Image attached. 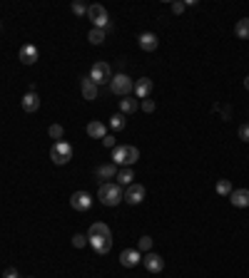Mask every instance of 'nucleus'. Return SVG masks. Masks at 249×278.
Here are the masks:
<instances>
[{
  "instance_id": "obj_34",
  "label": "nucleus",
  "mask_w": 249,
  "mask_h": 278,
  "mask_svg": "<svg viewBox=\"0 0 249 278\" xmlns=\"http://www.w3.org/2000/svg\"><path fill=\"white\" fill-rule=\"evenodd\" d=\"M102 147H107V149H115V137H112V134H107V137L102 139Z\"/></svg>"
},
{
  "instance_id": "obj_26",
  "label": "nucleus",
  "mask_w": 249,
  "mask_h": 278,
  "mask_svg": "<svg viewBox=\"0 0 249 278\" xmlns=\"http://www.w3.org/2000/svg\"><path fill=\"white\" fill-rule=\"evenodd\" d=\"M48 134H50V139H55V142H63V137H65V129H63L60 124H50Z\"/></svg>"
},
{
  "instance_id": "obj_4",
  "label": "nucleus",
  "mask_w": 249,
  "mask_h": 278,
  "mask_svg": "<svg viewBox=\"0 0 249 278\" xmlns=\"http://www.w3.org/2000/svg\"><path fill=\"white\" fill-rule=\"evenodd\" d=\"M110 90H112V95L130 97V95L135 92V82H132L125 72H120V75H112V80H110Z\"/></svg>"
},
{
  "instance_id": "obj_12",
  "label": "nucleus",
  "mask_w": 249,
  "mask_h": 278,
  "mask_svg": "<svg viewBox=\"0 0 249 278\" xmlns=\"http://www.w3.org/2000/svg\"><path fill=\"white\" fill-rule=\"evenodd\" d=\"M142 261H145V268H147L150 273H160V271L165 268V258H162V256H157V253H152V251H150V253H145V258H142Z\"/></svg>"
},
{
  "instance_id": "obj_20",
  "label": "nucleus",
  "mask_w": 249,
  "mask_h": 278,
  "mask_svg": "<svg viewBox=\"0 0 249 278\" xmlns=\"http://www.w3.org/2000/svg\"><path fill=\"white\" fill-rule=\"evenodd\" d=\"M140 110V102L137 100H132V97H122L120 100V112L122 114H132V112H137Z\"/></svg>"
},
{
  "instance_id": "obj_3",
  "label": "nucleus",
  "mask_w": 249,
  "mask_h": 278,
  "mask_svg": "<svg viewBox=\"0 0 249 278\" xmlns=\"http://www.w3.org/2000/svg\"><path fill=\"white\" fill-rule=\"evenodd\" d=\"M137 159H140V149L137 147H115L112 149V164L132 167Z\"/></svg>"
},
{
  "instance_id": "obj_31",
  "label": "nucleus",
  "mask_w": 249,
  "mask_h": 278,
  "mask_svg": "<svg viewBox=\"0 0 249 278\" xmlns=\"http://www.w3.org/2000/svg\"><path fill=\"white\" fill-rule=\"evenodd\" d=\"M184 8H187V3H182V0H177V3H172V13H174V15L184 13Z\"/></svg>"
},
{
  "instance_id": "obj_29",
  "label": "nucleus",
  "mask_w": 249,
  "mask_h": 278,
  "mask_svg": "<svg viewBox=\"0 0 249 278\" xmlns=\"http://www.w3.org/2000/svg\"><path fill=\"white\" fill-rule=\"evenodd\" d=\"M73 13L75 15H87V5L80 3V0H75V3H73Z\"/></svg>"
},
{
  "instance_id": "obj_2",
  "label": "nucleus",
  "mask_w": 249,
  "mask_h": 278,
  "mask_svg": "<svg viewBox=\"0 0 249 278\" xmlns=\"http://www.w3.org/2000/svg\"><path fill=\"white\" fill-rule=\"evenodd\" d=\"M97 199L105 204V206H117V204H122L125 201V189L115 181H102L100 184V189H97Z\"/></svg>"
},
{
  "instance_id": "obj_14",
  "label": "nucleus",
  "mask_w": 249,
  "mask_h": 278,
  "mask_svg": "<svg viewBox=\"0 0 249 278\" xmlns=\"http://www.w3.org/2000/svg\"><path fill=\"white\" fill-rule=\"evenodd\" d=\"M80 92H83V97H85L87 102L97 100V85H95L90 77H83V80H80Z\"/></svg>"
},
{
  "instance_id": "obj_21",
  "label": "nucleus",
  "mask_w": 249,
  "mask_h": 278,
  "mask_svg": "<svg viewBox=\"0 0 249 278\" xmlns=\"http://www.w3.org/2000/svg\"><path fill=\"white\" fill-rule=\"evenodd\" d=\"M234 35H237L239 40H247V38H249V18L237 20V25H234Z\"/></svg>"
},
{
  "instance_id": "obj_35",
  "label": "nucleus",
  "mask_w": 249,
  "mask_h": 278,
  "mask_svg": "<svg viewBox=\"0 0 249 278\" xmlns=\"http://www.w3.org/2000/svg\"><path fill=\"white\" fill-rule=\"evenodd\" d=\"M244 87H247V90H249V75H247V77H244Z\"/></svg>"
},
{
  "instance_id": "obj_28",
  "label": "nucleus",
  "mask_w": 249,
  "mask_h": 278,
  "mask_svg": "<svg viewBox=\"0 0 249 278\" xmlns=\"http://www.w3.org/2000/svg\"><path fill=\"white\" fill-rule=\"evenodd\" d=\"M85 243H90L85 233H75V236H73V246H75V248H85Z\"/></svg>"
},
{
  "instance_id": "obj_30",
  "label": "nucleus",
  "mask_w": 249,
  "mask_h": 278,
  "mask_svg": "<svg viewBox=\"0 0 249 278\" xmlns=\"http://www.w3.org/2000/svg\"><path fill=\"white\" fill-rule=\"evenodd\" d=\"M140 107H142L147 114H152V112H155V102H152L150 97H147V100H142V102H140Z\"/></svg>"
},
{
  "instance_id": "obj_7",
  "label": "nucleus",
  "mask_w": 249,
  "mask_h": 278,
  "mask_svg": "<svg viewBox=\"0 0 249 278\" xmlns=\"http://www.w3.org/2000/svg\"><path fill=\"white\" fill-rule=\"evenodd\" d=\"M90 80L100 87V85H110V80H112V70H110V65L107 62H95L92 65V70H90Z\"/></svg>"
},
{
  "instance_id": "obj_19",
  "label": "nucleus",
  "mask_w": 249,
  "mask_h": 278,
  "mask_svg": "<svg viewBox=\"0 0 249 278\" xmlns=\"http://www.w3.org/2000/svg\"><path fill=\"white\" fill-rule=\"evenodd\" d=\"M87 134H90L92 139H105V137H107V129H105L102 122H90V124H87Z\"/></svg>"
},
{
  "instance_id": "obj_15",
  "label": "nucleus",
  "mask_w": 249,
  "mask_h": 278,
  "mask_svg": "<svg viewBox=\"0 0 249 278\" xmlns=\"http://www.w3.org/2000/svg\"><path fill=\"white\" fill-rule=\"evenodd\" d=\"M137 40H140V48H142L145 53H155V50H157V45H160V40H157V35H155V33H142Z\"/></svg>"
},
{
  "instance_id": "obj_9",
  "label": "nucleus",
  "mask_w": 249,
  "mask_h": 278,
  "mask_svg": "<svg viewBox=\"0 0 249 278\" xmlns=\"http://www.w3.org/2000/svg\"><path fill=\"white\" fill-rule=\"evenodd\" d=\"M70 206H73L75 211H87V209L92 206V196H90L87 191H75V194L70 196Z\"/></svg>"
},
{
  "instance_id": "obj_8",
  "label": "nucleus",
  "mask_w": 249,
  "mask_h": 278,
  "mask_svg": "<svg viewBox=\"0 0 249 278\" xmlns=\"http://www.w3.org/2000/svg\"><path fill=\"white\" fill-rule=\"evenodd\" d=\"M145 186L142 184H130V186H125V204H130V206H137V204H142L145 201Z\"/></svg>"
},
{
  "instance_id": "obj_27",
  "label": "nucleus",
  "mask_w": 249,
  "mask_h": 278,
  "mask_svg": "<svg viewBox=\"0 0 249 278\" xmlns=\"http://www.w3.org/2000/svg\"><path fill=\"white\" fill-rule=\"evenodd\" d=\"M150 248H152V238H150V236H142V238L137 241V251H140V253H150Z\"/></svg>"
},
{
  "instance_id": "obj_5",
  "label": "nucleus",
  "mask_w": 249,
  "mask_h": 278,
  "mask_svg": "<svg viewBox=\"0 0 249 278\" xmlns=\"http://www.w3.org/2000/svg\"><path fill=\"white\" fill-rule=\"evenodd\" d=\"M50 159H53L58 167L68 164V162L73 159V147H70L68 142H55L53 149H50Z\"/></svg>"
},
{
  "instance_id": "obj_16",
  "label": "nucleus",
  "mask_w": 249,
  "mask_h": 278,
  "mask_svg": "<svg viewBox=\"0 0 249 278\" xmlns=\"http://www.w3.org/2000/svg\"><path fill=\"white\" fill-rule=\"evenodd\" d=\"M150 92H152V80H150V77H142V80L135 82V95H137V100H147Z\"/></svg>"
},
{
  "instance_id": "obj_32",
  "label": "nucleus",
  "mask_w": 249,
  "mask_h": 278,
  "mask_svg": "<svg viewBox=\"0 0 249 278\" xmlns=\"http://www.w3.org/2000/svg\"><path fill=\"white\" fill-rule=\"evenodd\" d=\"M3 278H20V273H18V268H13V266H10V268H5V271H3Z\"/></svg>"
},
{
  "instance_id": "obj_25",
  "label": "nucleus",
  "mask_w": 249,
  "mask_h": 278,
  "mask_svg": "<svg viewBox=\"0 0 249 278\" xmlns=\"http://www.w3.org/2000/svg\"><path fill=\"white\" fill-rule=\"evenodd\" d=\"M125 122H127V119H125L122 112H117V114L110 117V127H112V129H125Z\"/></svg>"
},
{
  "instance_id": "obj_23",
  "label": "nucleus",
  "mask_w": 249,
  "mask_h": 278,
  "mask_svg": "<svg viewBox=\"0 0 249 278\" xmlns=\"http://www.w3.org/2000/svg\"><path fill=\"white\" fill-rule=\"evenodd\" d=\"M87 40H90L92 45H102V43H105V30H97V28H92V30L87 33Z\"/></svg>"
},
{
  "instance_id": "obj_6",
  "label": "nucleus",
  "mask_w": 249,
  "mask_h": 278,
  "mask_svg": "<svg viewBox=\"0 0 249 278\" xmlns=\"http://www.w3.org/2000/svg\"><path fill=\"white\" fill-rule=\"evenodd\" d=\"M87 18L92 20V25L97 28V30H105L107 28V23H110V15H107V10L102 8V5H87Z\"/></svg>"
},
{
  "instance_id": "obj_33",
  "label": "nucleus",
  "mask_w": 249,
  "mask_h": 278,
  "mask_svg": "<svg viewBox=\"0 0 249 278\" xmlns=\"http://www.w3.org/2000/svg\"><path fill=\"white\" fill-rule=\"evenodd\" d=\"M239 139L249 142V124H242V127H239Z\"/></svg>"
},
{
  "instance_id": "obj_17",
  "label": "nucleus",
  "mask_w": 249,
  "mask_h": 278,
  "mask_svg": "<svg viewBox=\"0 0 249 278\" xmlns=\"http://www.w3.org/2000/svg\"><path fill=\"white\" fill-rule=\"evenodd\" d=\"M23 110L25 112H38L40 110V97L35 95V92H28V95H23Z\"/></svg>"
},
{
  "instance_id": "obj_10",
  "label": "nucleus",
  "mask_w": 249,
  "mask_h": 278,
  "mask_svg": "<svg viewBox=\"0 0 249 278\" xmlns=\"http://www.w3.org/2000/svg\"><path fill=\"white\" fill-rule=\"evenodd\" d=\"M140 261H142V253H140L137 248H125V251L120 253V263H122L125 268H135Z\"/></svg>"
},
{
  "instance_id": "obj_1",
  "label": "nucleus",
  "mask_w": 249,
  "mask_h": 278,
  "mask_svg": "<svg viewBox=\"0 0 249 278\" xmlns=\"http://www.w3.org/2000/svg\"><path fill=\"white\" fill-rule=\"evenodd\" d=\"M87 241H90V246H92L97 253H107V251L112 248V233H110V226L102 223V221L92 223L90 231H87Z\"/></svg>"
},
{
  "instance_id": "obj_36",
  "label": "nucleus",
  "mask_w": 249,
  "mask_h": 278,
  "mask_svg": "<svg viewBox=\"0 0 249 278\" xmlns=\"http://www.w3.org/2000/svg\"><path fill=\"white\" fill-rule=\"evenodd\" d=\"M0 30H3V23H0Z\"/></svg>"
},
{
  "instance_id": "obj_18",
  "label": "nucleus",
  "mask_w": 249,
  "mask_h": 278,
  "mask_svg": "<svg viewBox=\"0 0 249 278\" xmlns=\"http://www.w3.org/2000/svg\"><path fill=\"white\" fill-rule=\"evenodd\" d=\"M117 184L120 186H130V184H135V171H132V167H122V169H117Z\"/></svg>"
},
{
  "instance_id": "obj_11",
  "label": "nucleus",
  "mask_w": 249,
  "mask_h": 278,
  "mask_svg": "<svg viewBox=\"0 0 249 278\" xmlns=\"http://www.w3.org/2000/svg\"><path fill=\"white\" fill-rule=\"evenodd\" d=\"M38 57H40V53H38V48H35V45L25 43V45L20 48V62H23V65H35V62H38Z\"/></svg>"
},
{
  "instance_id": "obj_22",
  "label": "nucleus",
  "mask_w": 249,
  "mask_h": 278,
  "mask_svg": "<svg viewBox=\"0 0 249 278\" xmlns=\"http://www.w3.org/2000/svg\"><path fill=\"white\" fill-rule=\"evenodd\" d=\"M97 176H100V179H112V176H117V164H102V167H97Z\"/></svg>"
},
{
  "instance_id": "obj_24",
  "label": "nucleus",
  "mask_w": 249,
  "mask_h": 278,
  "mask_svg": "<svg viewBox=\"0 0 249 278\" xmlns=\"http://www.w3.org/2000/svg\"><path fill=\"white\" fill-rule=\"evenodd\" d=\"M214 189H217L219 196H229V194H232V181H229V179H219Z\"/></svg>"
},
{
  "instance_id": "obj_13",
  "label": "nucleus",
  "mask_w": 249,
  "mask_h": 278,
  "mask_svg": "<svg viewBox=\"0 0 249 278\" xmlns=\"http://www.w3.org/2000/svg\"><path fill=\"white\" fill-rule=\"evenodd\" d=\"M229 201H232V206H237V209H247V206H249V189H232Z\"/></svg>"
}]
</instances>
